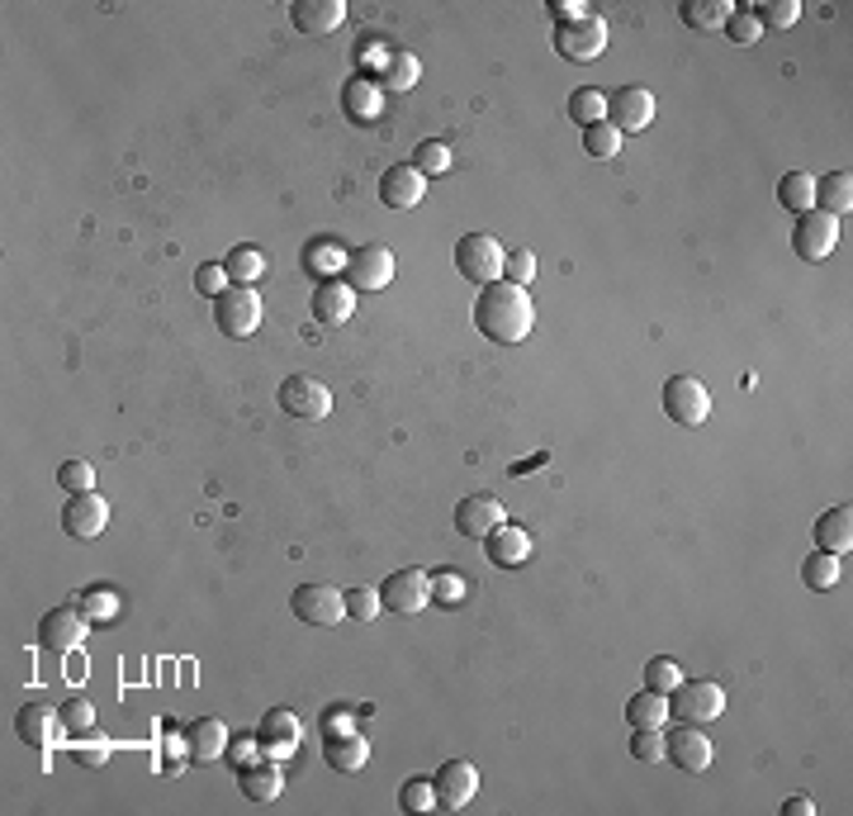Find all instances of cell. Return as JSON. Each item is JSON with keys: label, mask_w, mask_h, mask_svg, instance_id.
I'll use <instances>...</instances> for the list:
<instances>
[{"label": "cell", "mask_w": 853, "mask_h": 816, "mask_svg": "<svg viewBox=\"0 0 853 816\" xmlns=\"http://www.w3.org/2000/svg\"><path fill=\"white\" fill-rule=\"evenodd\" d=\"M109 751H115V745H109L105 736H76V745H72V759L81 769H100L105 759H109Z\"/></svg>", "instance_id": "7dc6e473"}, {"label": "cell", "mask_w": 853, "mask_h": 816, "mask_svg": "<svg viewBox=\"0 0 853 816\" xmlns=\"http://www.w3.org/2000/svg\"><path fill=\"white\" fill-rule=\"evenodd\" d=\"M782 812H788V816H810V812H816V802H810V797H788V802H782Z\"/></svg>", "instance_id": "6f0895ef"}, {"label": "cell", "mask_w": 853, "mask_h": 816, "mask_svg": "<svg viewBox=\"0 0 853 816\" xmlns=\"http://www.w3.org/2000/svg\"><path fill=\"white\" fill-rule=\"evenodd\" d=\"M474 328L498 347H517L527 343L531 328H536V309H531V295L527 285H513V280H493L479 290L474 299Z\"/></svg>", "instance_id": "6da1fadb"}, {"label": "cell", "mask_w": 853, "mask_h": 816, "mask_svg": "<svg viewBox=\"0 0 853 816\" xmlns=\"http://www.w3.org/2000/svg\"><path fill=\"white\" fill-rule=\"evenodd\" d=\"M86 622L91 617L81 608H52V612H44V622H38V641H44L48 650H58V656H67V650L81 646Z\"/></svg>", "instance_id": "ac0fdd59"}, {"label": "cell", "mask_w": 853, "mask_h": 816, "mask_svg": "<svg viewBox=\"0 0 853 816\" xmlns=\"http://www.w3.org/2000/svg\"><path fill=\"white\" fill-rule=\"evenodd\" d=\"M380 598L389 612L412 617V612H422L432 603V575H426V569H394V575L380 584Z\"/></svg>", "instance_id": "30bf717a"}, {"label": "cell", "mask_w": 853, "mask_h": 816, "mask_svg": "<svg viewBox=\"0 0 853 816\" xmlns=\"http://www.w3.org/2000/svg\"><path fill=\"white\" fill-rule=\"evenodd\" d=\"M280 408L290 418H313V423H319V418L333 413V394H327V385H319L313 375H290L280 385Z\"/></svg>", "instance_id": "4fadbf2b"}, {"label": "cell", "mask_w": 853, "mask_h": 816, "mask_svg": "<svg viewBox=\"0 0 853 816\" xmlns=\"http://www.w3.org/2000/svg\"><path fill=\"white\" fill-rule=\"evenodd\" d=\"M58 484L67 489V494H86V489H95V466L91 460H62Z\"/></svg>", "instance_id": "ee69618b"}, {"label": "cell", "mask_w": 853, "mask_h": 816, "mask_svg": "<svg viewBox=\"0 0 853 816\" xmlns=\"http://www.w3.org/2000/svg\"><path fill=\"white\" fill-rule=\"evenodd\" d=\"M238 773H242V793L252 802H275L285 793V779H280V769H275V759H261V765L238 769Z\"/></svg>", "instance_id": "4dcf8cb0"}, {"label": "cell", "mask_w": 853, "mask_h": 816, "mask_svg": "<svg viewBox=\"0 0 853 816\" xmlns=\"http://www.w3.org/2000/svg\"><path fill=\"white\" fill-rule=\"evenodd\" d=\"M608 124H616V133H640L654 124V95L645 86H622L616 95H608Z\"/></svg>", "instance_id": "5bb4252c"}, {"label": "cell", "mask_w": 853, "mask_h": 816, "mask_svg": "<svg viewBox=\"0 0 853 816\" xmlns=\"http://www.w3.org/2000/svg\"><path fill=\"white\" fill-rule=\"evenodd\" d=\"M630 755L640 759V765H659L664 759V731H630Z\"/></svg>", "instance_id": "c3c4849f"}, {"label": "cell", "mask_w": 853, "mask_h": 816, "mask_svg": "<svg viewBox=\"0 0 853 816\" xmlns=\"http://www.w3.org/2000/svg\"><path fill=\"white\" fill-rule=\"evenodd\" d=\"M834 242H839V219H830V214H820V209L796 214L792 252L802 256V262H825V256L834 252Z\"/></svg>", "instance_id": "9c48e42d"}, {"label": "cell", "mask_w": 853, "mask_h": 816, "mask_svg": "<svg viewBox=\"0 0 853 816\" xmlns=\"http://www.w3.org/2000/svg\"><path fill=\"white\" fill-rule=\"evenodd\" d=\"M228 759H232V769H252L266 759V751H261V741H238V745H228Z\"/></svg>", "instance_id": "db71d44e"}, {"label": "cell", "mask_w": 853, "mask_h": 816, "mask_svg": "<svg viewBox=\"0 0 853 816\" xmlns=\"http://www.w3.org/2000/svg\"><path fill=\"white\" fill-rule=\"evenodd\" d=\"M725 34H731L735 44H754V38L764 34V24H759V15H749V10H735L731 24H725Z\"/></svg>", "instance_id": "816d5d0a"}, {"label": "cell", "mask_w": 853, "mask_h": 816, "mask_svg": "<svg viewBox=\"0 0 853 816\" xmlns=\"http://www.w3.org/2000/svg\"><path fill=\"white\" fill-rule=\"evenodd\" d=\"M683 684V670H678V660H669V656H654L650 664H645V688H654V693H673Z\"/></svg>", "instance_id": "7bdbcfd3"}, {"label": "cell", "mask_w": 853, "mask_h": 816, "mask_svg": "<svg viewBox=\"0 0 853 816\" xmlns=\"http://www.w3.org/2000/svg\"><path fill=\"white\" fill-rule=\"evenodd\" d=\"M432 788H436V807L460 812L465 802L479 793V769L470 765V759H446V765L432 773Z\"/></svg>", "instance_id": "8fae6325"}, {"label": "cell", "mask_w": 853, "mask_h": 816, "mask_svg": "<svg viewBox=\"0 0 853 816\" xmlns=\"http://www.w3.org/2000/svg\"><path fill=\"white\" fill-rule=\"evenodd\" d=\"M58 717H62L67 736H91V731H95V707H91V698H67L58 707Z\"/></svg>", "instance_id": "f35d334b"}, {"label": "cell", "mask_w": 853, "mask_h": 816, "mask_svg": "<svg viewBox=\"0 0 853 816\" xmlns=\"http://www.w3.org/2000/svg\"><path fill=\"white\" fill-rule=\"evenodd\" d=\"M816 551H825V555H849L853 551V508H849V503H839V508L820 513V523H816Z\"/></svg>", "instance_id": "cb8c5ba5"}, {"label": "cell", "mask_w": 853, "mask_h": 816, "mask_svg": "<svg viewBox=\"0 0 853 816\" xmlns=\"http://www.w3.org/2000/svg\"><path fill=\"white\" fill-rule=\"evenodd\" d=\"M778 204H782V209H792V214L816 209V176H806V171H788V176L778 181Z\"/></svg>", "instance_id": "1f68e13d"}, {"label": "cell", "mask_w": 853, "mask_h": 816, "mask_svg": "<svg viewBox=\"0 0 853 816\" xmlns=\"http://www.w3.org/2000/svg\"><path fill=\"white\" fill-rule=\"evenodd\" d=\"M626 722H630V731H664V722H669V693H654V688H640L636 698L626 703Z\"/></svg>", "instance_id": "f1b7e54d"}, {"label": "cell", "mask_w": 853, "mask_h": 816, "mask_svg": "<svg viewBox=\"0 0 853 816\" xmlns=\"http://www.w3.org/2000/svg\"><path fill=\"white\" fill-rule=\"evenodd\" d=\"M105 523H109V503L95 494V489H86V494H72L67 499V508H62V527H67V537H76V541H91V537H100L105 532Z\"/></svg>", "instance_id": "e0dca14e"}, {"label": "cell", "mask_w": 853, "mask_h": 816, "mask_svg": "<svg viewBox=\"0 0 853 816\" xmlns=\"http://www.w3.org/2000/svg\"><path fill=\"white\" fill-rule=\"evenodd\" d=\"M341 105H347V115L351 119H361V124H370V119H380L384 115V86L380 81H365V76H356L341 86Z\"/></svg>", "instance_id": "484cf974"}, {"label": "cell", "mask_w": 853, "mask_h": 816, "mask_svg": "<svg viewBox=\"0 0 853 816\" xmlns=\"http://www.w3.org/2000/svg\"><path fill=\"white\" fill-rule=\"evenodd\" d=\"M341 731H351V712L347 707H333V717L323 722V736H341Z\"/></svg>", "instance_id": "9f6ffc18"}, {"label": "cell", "mask_w": 853, "mask_h": 816, "mask_svg": "<svg viewBox=\"0 0 853 816\" xmlns=\"http://www.w3.org/2000/svg\"><path fill=\"white\" fill-rule=\"evenodd\" d=\"M659 399H664V413L678 428H701L711 418V394H707V385H701L697 375H669Z\"/></svg>", "instance_id": "277c9868"}, {"label": "cell", "mask_w": 853, "mask_h": 816, "mask_svg": "<svg viewBox=\"0 0 853 816\" xmlns=\"http://www.w3.org/2000/svg\"><path fill=\"white\" fill-rule=\"evenodd\" d=\"M185 755L190 759H218L228 755V727L218 717H200L185 727Z\"/></svg>", "instance_id": "d4e9b609"}, {"label": "cell", "mask_w": 853, "mask_h": 816, "mask_svg": "<svg viewBox=\"0 0 853 816\" xmlns=\"http://www.w3.org/2000/svg\"><path fill=\"white\" fill-rule=\"evenodd\" d=\"M503 276L513 280V285H531V276H536V256H531L527 248L507 252V262H503Z\"/></svg>", "instance_id": "f907efd6"}, {"label": "cell", "mask_w": 853, "mask_h": 816, "mask_svg": "<svg viewBox=\"0 0 853 816\" xmlns=\"http://www.w3.org/2000/svg\"><path fill=\"white\" fill-rule=\"evenodd\" d=\"M58 727H62V717H58V707H48V703H24L15 712V736L24 745H34V751H48Z\"/></svg>", "instance_id": "d6986e66"}, {"label": "cell", "mask_w": 853, "mask_h": 816, "mask_svg": "<svg viewBox=\"0 0 853 816\" xmlns=\"http://www.w3.org/2000/svg\"><path fill=\"white\" fill-rule=\"evenodd\" d=\"M816 204H820V214H830V219H844V214L853 209V176L849 171L820 176V181H816Z\"/></svg>", "instance_id": "f546056e"}, {"label": "cell", "mask_w": 853, "mask_h": 816, "mask_svg": "<svg viewBox=\"0 0 853 816\" xmlns=\"http://www.w3.org/2000/svg\"><path fill=\"white\" fill-rule=\"evenodd\" d=\"M380 608H384L380 589H351V593H347V612H351L356 622H375Z\"/></svg>", "instance_id": "681fc988"}, {"label": "cell", "mask_w": 853, "mask_h": 816, "mask_svg": "<svg viewBox=\"0 0 853 816\" xmlns=\"http://www.w3.org/2000/svg\"><path fill=\"white\" fill-rule=\"evenodd\" d=\"M584 147H588V157H616L622 153V133H616V124H588L584 129Z\"/></svg>", "instance_id": "b9f144b4"}, {"label": "cell", "mask_w": 853, "mask_h": 816, "mask_svg": "<svg viewBox=\"0 0 853 816\" xmlns=\"http://www.w3.org/2000/svg\"><path fill=\"white\" fill-rule=\"evenodd\" d=\"M550 44L564 62H593L608 52V24L598 15H588L579 24H555V34H550Z\"/></svg>", "instance_id": "8992f818"}, {"label": "cell", "mask_w": 853, "mask_h": 816, "mask_svg": "<svg viewBox=\"0 0 853 816\" xmlns=\"http://www.w3.org/2000/svg\"><path fill=\"white\" fill-rule=\"evenodd\" d=\"M290 603L304 627H337L347 617V593L333 589V584H299Z\"/></svg>", "instance_id": "52a82bcc"}, {"label": "cell", "mask_w": 853, "mask_h": 816, "mask_svg": "<svg viewBox=\"0 0 853 816\" xmlns=\"http://www.w3.org/2000/svg\"><path fill=\"white\" fill-rule=\"evenodd\" d=\"M796 20H802V5H796V0H768V5H759L764 29H792Z\"/></svg>", "instance_id": "f6af8a7d"}, {"label": "cell", "mask_w": 853, "mask_h": 816, "mask_svg": "<svg viewBox=\"0 0 853 816\" xmlns=\"http://www.w3.org/2000/svg\"><path fill=\"white\" fill-rule=\"evenodd\" d=\"M550 15L560 24H579V20H588V5L584 0H550Z\"/></svg>", "instance_id": "11a10c76"}, {"label": "cell", "mask_w": 853, "mask_h": 816, "mask_svg": "<svg viewBox=\"0 0 853 816\" xmlns=\"http://www.w3.org/2000/svg\"><path fill=\"white\" fill-rule=\"evenodd\" d=\"M347 256L351 252H341L337 242H319V248L309 242V248H304V271H309V276H327V280H333V271H347Z\"/></svg>", "instance_id": "d590c367"}, {"label": "cell", "mask_w": 853, "mask_h": 816, "mask_svg": "<svg viewBox=\"0 0 853 816\" xmlns=\"http://www.w3.org/2000/svg\"><path fill=\"white\" fill-rule=\"evenodd\" d=\"M839 555H825V551H810L806 561H802V579H806V589H816V593H830L834 584H839Z\"/></svg>", "instance_id": "d6a6232c"}, {"label": "cell", "mask_w": 853, "mask_h": 816, "mask_svg": "<svg viewBox=\"0 0 853 816\" xmlns=\"http://www.w3.org/2000/svg\"><path fill=\"white\" fill-rule=\"evenodd\" d=\"M195 290L218 299V295L228 290V271H224V266H200V271H195Z\"/></svg>", "instance_id": "f5cc1de1"}, {"label": "cell", "mask_w": 853, "mask_h": 816, "mask_svg": "<svg viewBox=\"0 0 853 816\" xmlns=\"http://www.w3.org/2000/svg\"><path fill=\"white\" fill-rule=\"evenodd\" d=\"M224 271H228L232 285H252V280H261V271H266V256H261L256 248H232Z\"/></svg>", "instance_id": "8d00e7d4"}, {"label": "cell", "mask_w": 853, "mask_h": 816, "mask_svg": "<svg viewBox=\"0 0 853 816\" xmlns=\"http://www.w3.org/2000/svg\"><path fill=\"white\" fill-rule=\"evenodd\" d=\"M721 712H725V688L717 679H683V684L669 693V717H678V722L707 727V722H717Z\"/></svg>", "instance_id": "7a4b0ae2"}, {"label": "cell", "mask_w": 853, "mask_h": 816, "mask_svg": "<svg viewBox=\"0 0 853 816\" xmlns=\"http://www.w3.org/2000/svg\"><path fill=\"white\" fill-rule=\"evenodd\" d=\"M503 523H507L503 499H493V494H465L456 508V532L470 541H484L493 527H503Z\"/></svg>", "instance_id": "2e32d148"}, {"label": "cell", "mask_w": 853, "mask_h": 816, "mask_svg": "<svg viewBox=\"0 0 853 816\" xmlns=\"http://www.w3.org/2000/svg\"><path fill=\"white\" fill-rule=\"evenodd\" d=\"M256 741H261V751H266V759H290L299 751V741H304V727H299V717L290 712V707H275V712L261 717V727H256Z\"/></svg>", "instance_id": "7c38bea8"}, {"label": "cell", "mask_w": 853, "mask_h": 816, "mask_svg": "<svg viewBox=\"0 0 853 816\" xmlns=\"http://www.w3.org/2000/svg\"><path fill=\"white\" fill-rule=\"evenodd\" d=\"M450 147L446 143H436V139H426V143H418L412 147V167H418L422 176H442V171H450Z\"/></svg>", "instance_id": "60d3db41"}, {"label": "cell", "mask_w": 853, "mask_h": 816, "mask_svg": "<svg viewBox=\"0 0 853 816\" xmlns=\"http://www.w3.org/2000/svg\"><path fill=\"white\" fill-rule=\"evenodd\" d=\"M398 807H404L408 816H426L436 807V788L432 779H408L404 788H398Z\"/></svg>", "instance_id": "ab89813d"}, {"label": "cell", "mask_w": 853, "mask_h": 816, "mask_svg": "<svg viewBox=\"0 0 853 816\" xmlns=\"http://www.w3.org/2000/svg\"><path fill=\"white\" fill-rule=\"evenodd\" d=\"M503 262H507L503 242L489 238V233H465L456 242V271H460L465 280H474V285L503 280Z\"/></svg>", "instance_id": "3957f363"}, {"label": "cell", "mask_w": 853, "mask_h": 816, "mask_svg": "<svg viewBox=\"0 0 853 816\" xmlns=\"http://www.w3.org/2000/svg\"><path fill=\"white\" fill-rule=\"evenodd\" d=\"M678 15H683V24H693V29H701V34H725L735 5L731 0H683Z\"/></svg>", "instance_id": "83f0119b"}, {"label": "cell", "mask_w": 853, "mask_h": 816, "mask_svg": "<svg viewBox=\"0 0 853 816\" xmlns=\"http://www.w3.org/2000/svg\"><path fill=\"white\" fill-rule=\"evenodd\" d=\"M351 314H356V290L347 280H323L313 290V319L319 323L337 328V323H351Z\"/></svg>", "instance_id": "7402d4cb"}, {"label": "cell", "mask_w": 853, "mask_h": 816, "mask_svg": "<svg viewBox=\"0 0 853 816\" xmlns=\"http://www.w3.org/2000/svg\"><path fill=\"white\" fill-rule=\"evenodd\" d=\"M569 119L579 129H588V124H602L608 119V95H602L598 86H584V91H574L569 95Z\"/></svg>", "instance_id": "836d02e7"}, {"label": "cell", "mask_w": 853, "mask_h": 816, "mask_svg": "<svg viewBox=\"0 0 853 816\" xmlns=\"http://www.w3.org/2000/svg\"><path fill=\"white\" fill-rule=\"evenodd\" d=\"M664 759H673L683 773H701L711 765V741H707V731L693 727V722H683V727H673L669 736H664Z\"/></svg>", "instance_id": "9a60e30c"}, {"label": "cell", "mask_w": 853, "mask_h": 816, "mask_svg": "<svg viewBox=\"0 0 853 816\" xmlns=\"http://www.w3.org/2000/svg\"><path fill=\"white\" fill-rule=\"evenodd\" d=\"M256 323H261V295L252 285H228L214 299V328L224 337H252Z\"/></svg>", "instance_id": "5b68a950"}, {"label": "cell", "mask_w": 853, "mask_h": 816, "mask_svg": "<svg viewBox=\"0 0 853 816\" xmlns=\"http://www.w3.org/2000/svg\"><path fill=\"white\" fill-rule=\"evenodd\" d=\"M76 608L86 612L91 622H109V617H119L123 598L115 589H86V593H76Z\"/></svg>", "instance_id": "74e56055"}, {"label": "cell", "mask_w": 853, "mask_h": 816, "mask_svg": "<svg viewBox=\"0 0 853 816\" xmlns=\"http://www.w3.org/2000/svg\"><path fill=\"white\" fill-rule=\"evenodd\" d=\"M432 603L460 608V603H465V579L450 575V569H436V575H432Z\"/></svg>", "instance_id": "bcb514c9"}, {"label": "cell", "mask_w": 853, "mask_h": 816, "mask_svg": "<svg viewBox=\"0 0 853 816\" xmlns=\"http://www.w3.org/2000/svg\"><path fill=\"white\" fill-rule=\"evenodd\" d=\"M418 76H422V67H418L412 52H389L384 67H380V81L389 91H412V86H418Z\"/></svg>", "instance_id": "e575fe53"}, {"label": "cell", "mask_w": 853, "mask_h": 816, "mask_svg": "<svg viewBox=\"0 0 853 816\" xmlns=\"http://www.w3.org/2000/svg\"><path fill=\"white\" fill-rule=\"evenodd\" d=\"M323 759H327V765H333L337 773H356V769H365L370 745H365V736H356V731H341V736H323Z\"/></svg>", "instance_id": "4316f807"}, {"label": "cell", "mask_w": 853, "mask_h": 816, "mask_svg": "<svg viewBox=\"0 0 853 816\" xmlns=\"http://www.w3.org/2000/svg\"><path fill=\"white\" fill-rule=\"evenodd\" d=\"M389 280H394V252L384 248V242H361V248L347 256V285L356 295H375Z\"/></svg>", "instance_id": "ba28073f"}, {"label": "cell", "mask_w": 853, "mask_h": 816, "mask_svg": "<svg viewBox=\"0 0 853 816\" xmlns=\"http://www.w3.org/2000/svg\"><path fill=\"white\" fill-rule=\"evenodd\" d=\"M484 551H489V561H493V565L517 569V565H527V555H531V537L521 532V527L503 523V527H493V532L484 537Z\"/></svg>", "instance_id": "603a6c76"}, {"label": "cell", "mask_w": 853, "mask_h": 816, "mask_svg": "<svg viewBox=\"0 0 853 816\" xmlns=\"http://www.w3.org/2000/svg\"><path fill=\"white\" fill-rule=\"evenodd\" d=\"M290 20L299 34H333V29H341V20H347V5H341V0H295Z\"/></svg>", "instance_id": "44dd1931"}, {"label": "cell", "mask_w": 853, "mask_h": 816, "mask_svg": "<svg viewBox=\"0 0 853 816\" xmlns=\"http://www.w3.org/2000/svg\"><path fill=\"white\" fill-rule=\"evenodd\" d=\"M426 195V176L412 167H389L384 171V181H380V200L389 204V209H412V204H422Z\"/></svg>", "instance_id": "ffe728a7"}]
</instances>
